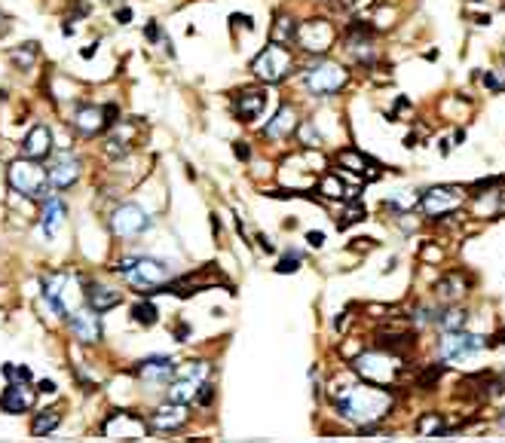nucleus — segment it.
I'll return each instance as SVG.
<instances>
[{"mask_svg": "<svg viewBox=\"0 0 505 443\" xmlns=\"http://www.w3.org/2000/svg\"><path fill=\"white\" fill-rule=\"evenodd\" d=\"M114 269L123 275L132 288H141L144 293H156V288H165L172 279L169 266L162 260H153V257H126Z\"/></svg>", "mask_w": 505, "mask_h": 443, "instance_id": "obj_3", "label": "nucleus"}, {"mask_svg": "<svg viewBox=\"0 0 505 443\" xmlns=\"http://www.w3.org/2000/svg\"><path fill=\"white\" fill-rule=\"evenodd\" d=\"M80 55H83V59H92V55H95V43L86 46V49H80Z\"/></svg>", "mask_w": 505, "mask_h": 443, "instance_id": "obj_52", "label": "nucleus"}, {"mask_svg": "<svg viewBox=\"0 0 505 443\" xmlns=\"http://www.w3.org/2000/svg\"><path fill=\"white\" fill-rule=\"evenodd\" d=\"M190 403H174V401H169L165 407H160L150 416V425L153 428H160V431H178L184 422L190 419Z\"/></svg>", "mask_w": 505, "mask_h": 443, "instance_id": "obj_21", "label": "nucleus"}, {"mask_svg": "<svg viewBox=\"0 0 505 443\" xmlns=\"http://www.w3.org/2000/svg\"><path fill=\"white\" fill-rule=\"evenodd\" d=\"M230 22H233V25H242V28H248V31H251V28H254L251 16H245V13H233V16H230Z\"/></svg>", "mask_w": 505, "mask_h": 443, "instance_id": "obj_43", "label": "nucleus"}, {"mask_svg": "<svg viewBox=\"0 0 505 443\" xmlns=\"http://www.w3.org/2000/svg\"><path fill=\"white\" fill-rule=\"evenodd\" d=\"M468 321V312L463 306H447V309H438V321L435 327L444 330V334H453V330H463Z\"/></svg>", "mask_w": 505, "mask_h": 443, "instance_id": "obj_25", "label": "nucleus"}, {"mask_svg": "<svg viewBox=\"0 0 505 443\" xmlns=\"http://www.w3.org/2000/svg\"><path fill=\"white\" fill-rule=\"evenodd\" d=\"M40 284H43V297L52 303V309L59 312L61 318H71L73 312L86 303V291H83L77 275H71V272H46Z\"/></svg>", "mask_w": 505, "mask_h": 443, "instance_id": "obj_2", "label": "nucleus"}, {"mask_svg": "<svg viewBox=\"0 0 505 443\" xmlns=\"http://www.w3.org/2000/svg\"><path fill=\"white\" fill-rule=\"evenodd\" d=\"M40 392L43 394H55V382L52 380H40Z\"/></svg>", "mask_w": 505, "mask_h": 443, "instance_id": "obj_49", "label": "nucleus"}, {"mask_svg": "<svg viewBox=\"0 0 505 443\" xmlns=\"http://www.w3.org/2000/svg\"><path fill=\"white\" fill-rule=\"evenodd\" d=\"M337 165L340 169H349L352 174H362L364 181H376L380 178V165H376L371 156H364V153H358V150H352V147H346V150H340L337 153Z\"/></svg>", "mask_w": 505, "mask_h": 443, "instance_id": "obj_17", "label": "nucleus"}, {"mask_svg": "<svg viewBox=\"0 0 505 443\" xmlns=\"http://www.w3.org/2000/svg\"><path fill=\"white\" fill-rule=\"evenodd\" d=\"M346 83H349V71L337 61H316L303 71V86H307V92L316 98L337 95Z\"/></svg>", "mask_w": 505, "mask_h": 443, "instance_id": "obj_6", "label": "nucleus"}, {"mask_svg": "<svg viewBox=\"0 0 505 443\" xmlns=\"http://www.w3.org/2000/svg\"><path fill=\"white\" fill-rule=\"evenodd\" d=\"M465 141V132H463V128H456V132H453V144H463Z\"/></svg>", "mask_w": 505, "mask_h": 443, "instance_id": "obj_53", "label": "nucleus"}, {"mask_svg": "<svg viewBox=\"0 0 505 443\" xmlns=\"http://www.w3.org/2000/svg\"><path fill=\"white\" fill-rule=\"evenodd\" d=\"M404 147H417V135H404Z\"/></svg>", "mask_w": 505, "mask_h": 443, "instance_id": "obj_54", "label": "nucleus"}, {"mask_svg": "<svg viewBox=\"0 0 505 443\" xmlns=\"http://www.w3.org/2000/svg\"><path fill=\"white\" fill-rule=\"evenodd\" d=\"M13 61L18 64V68L31 71L34 61H37V43H25L22 49H16V52H13Z\"/></svg>", "mask_w": 505, "mask_h": 443, "instance_id": "obj_37", "label": "nucleus"}, {"mask_svg": "<svg viewBox=\"0 0 505 443\" xmlns=\"http://www.w3.org/2000/svg\"><path fill=\"white\" fill-rule=\"evenodd\" d=\"M352 373H358L362 380L374 382V385H392L401 373V361L398 355H392L389 348H374V352H362L352 358Z\"/></svg>", "mask_w": 505, "mask_h": 443, "instance_id": "obj_5", "label": "nucleus"}, {"mask_svg": "<svg viewBox=\"0 0 505 443\" xmlns=\"http://www.w3.org/2000/svg\"><path fill=\"white\" fill-rule=\"evenodd\" d=\"M59 422H61V407L40 410V413L34 416V422H31V435H34V437H46V435H52V431L59 428Z\"/></svg>", "mask_w": 505, "mask_h": 443, "instance_id": "obj_26", "label": "nucleus"}, {"mask_svg": "<svg viewBox=\"0 0 505 443\" xmlns=\"http://www.w3.org/2000/svg\"><path fill=\"white\" fill-rule=\"evenodd\" d=\"M147 40H160V25H156V22H150V25H147Z\"/></svg>", "mask_w": 505, "mask_h": 443, "instance_id": "obj_48", "label": "nucleus"}, {"mask_svg": "<svg viewBox=\"0 0 505 443\" xmlns=\"http://www.w3.org/2000/svg\"><path fill=\"white\" fill-rule=\"evenodd\" d=\"M395 398L389 389H374V385H343L334 392V410L340 419L352 422V425H374L383 422L392 413Z\"/></svg>", "mask_w": 505, "mask_h": 443, "instance_id": "obj_1", "label": "nucleus"}, {"mask_svg": "<svg viewBox=\"0 0 505 443\" xmlns=\"http://www.w3.org/2000/svg\"><path fill=\"white\" fill-rule=\"evenodd\" d=\"M422 260H441L438 248H422Z\"/></svg>", "mask_w": 505, "mask_h": 443, "instance_id": "obj_47", "label": "nucleus"}, {"mask_svg": "<svg viewBox=\"0 0 505 443\" xmlns=\"http://www.w3.org/2000/svg\"><path fill=\"white\" fill-rule=\"evenodd\" d=\"M364 217H367V211H364L362 202L349 199V208L343 211V220H340V229H346V226H352V224H362Z\"/></svg>", "mask_w": 505, "mask_h": 443, "instance_id": "obj_35", "label": "nucleus"}, {"mask_svg": "<svg viewBox=\"0 0 505 443\" xmlns=\"http://www.w3.org/2000/svg\"><path fill=\"white\" fill-rule=\"evenodd\" d=\"M300 266H303V251H297V248H288L285 257L279 260V266H275V272H279V275H294Z\"/></svg>", "mask_w": 505, "mask_h": 443, "instance_id": "obj_32", "label": "nucleus"}, {"mask_svg": "<svg viewBox=\"0 0 505 443\" xmlns=\"http://www.w3.org/2000/svg\"><path fill=\"white\" fill-rule=\"evenodd\" d=\"M484 348H487V336L465 334V327H463V330H453V334H444L438 352H441V361L444 364H463L468 358H475L477 352H484Z\"/></svg>", "mask_w": 505, "mask_h": 443, "instance_id": "obj_9", "label": "nucleus"}, {"mask_svg": "<svg viewBox=\"0 0 505 443\" xmlns=\"http://www.w3.org/2000/svg\"><path fill=\"white\" fill-rule=\"evenodd\" d=\"M334 25L328 22V18H309V22L297 25V37H294V43L300 46L303 52L309 55H325L331 46H334Z\"/></svg>", "mask_w": 505, "mask_h": 443, "instance_id": "obj_10", "label": "nucleus"}, {"mask_svg": "<svg viewBox=\"0 0 505 443\" xmlns=\"http://www.w3.org/2000/svg\"><path fill=\"white\" fill-rule=\"evenodd\" d=\"M472 4H477V0H472Z\"/></svg>", "mask_w": 505, "mask_h": 443, "instance_id": "obj_57", "label": "nucleus"}, {"mask_svg": "<svg viewBox=\"0 0 505 443\" xmlns=\"http://www.w3.org/2000/svg\"><path fill=\"white\" fill-rule=\"evenodd\" d=\"M187 336H190V324H184L181 321V324L174 327V339H178V343H187Z\"/></svg>", "mask_w": 505, "mask_h": 443, "instance_id": "obj_44", "label": "nucleus"}, {"mask_svg": "<svg viewBox=\"0 0 505 443\" xmlns=\"http://www.w3.org/2000/svg\"><path fill=\"white\" fill-rule=\"evenodd\" d=\"M307 245L309 248H321V245H325V233H321V229H309V233H307Z\"/></svg>", "mask_w": 505, "mask_h": 443, "instance_id": "obj_42", "label": "nucleus"}, {"mask_svg": "<svg viewBox=\"0 0 505 443\" xmlns=\"http://www.w3.org/2000/svg\"><path fill=\"white\" fill-rule=\"evenodd\" d=\"M487 346H493V348L505 346V327H502V330H496V336H490V339H487Z\"/></svg>", "mask_w": 505, "mask_h": 443, "instance_id": "obj_45", "label": "nucleus"}, {"mask_svg": "<svg viewBox=\"0 0 505 443\" xmlns=\"http://www.w3.org/2000/svg\"><path fill=\"white\" fill-rule=\"evenodd\" d=\"M86 303H89V306L95 309V312H107V309L119 306V293L110 291V288H101V284H95V288L86 291Z\"/></svg>", "mask_w": 505, "mask_h": 443, "instance_id": "obj_27", "label": "nucleus"}, {"mask_svg": "<svg viewBox=\"0 0 505 443\" xmlns=\"http://www.w3.org/2000/svg\"><path fill=\"white\" fill-rule=\"evenodd\" d=\"M211 401H215V389H211V382L206 380L199 385V392H196V403L199 407H211Z\"/></svg>", "mask_w": 505, "mask_h": 443, "instance_id": "obj_40", "label": "nucleus"}, {"mask_svg": "<svg viewBox=\"0 0 505 443\" xmlns=\"http://www.w3.org/2000/svg\"><path fill=\"white\" fill-rule=\"evenodd\" d=\"M117 123V107L105 104V107H80L73 114V126L83 138H95L98 132H105L107 126Z\"/></svg>", "mask_w": 505, "mask_h": 443, "instance_id": "obj_12", "label": "nucleus"}, {"mask_svg": "<svg viewBox=\"0 0 505 443\" xmlns=\"http://www.w3.org/2000/svg\"><path fill=\"white\" fill-rule=\"evenodd\" d=\"M263 107H266V92L263 89H245L233 98V110L242 123H254V119L263 114Z\"/></svg>", "mask_w": 505, "mask_h": 443, "instance_id": "obj_19", "label": "nucleus"}, {"mask_svg": "<svg viewBox=\"0 0 505 443\" xmlns=\"http://www.w3.org/2000/svg\"><path fill=\"white\" fill-rule=\"evenodd\" d=\"M233 153H236L239 162H248V159H251V147H248L245 141H236V144H233Z\"/></svg>", "mask_w": 505, "mask_h": 443, "instance_id": "obj_41", "label": "nucleus"}, {"mask_svg": "<svg viewBox=\"0 0 505 443\" xmlns=\"http://www.w3.org/2000/svg\"><path fill=\"white\" fill-rule=\"evenodd\" d=\"M68 324H71V334L77 336L80 343L92 346V343H98V339H101V318H98V312L92 309V306H86V309L80 306L68 318Z\"/></svg>", "mask_w": 505, "mask_h": 443, "instance_id": "obj_14", "label": "nucleus"}, {"mask_svg": "<svg viewBox=\"0 0 505 443\" xmlns=\"http://www.w3.org/2000/svg\"><path fill=\"white\" fill-rule=\"evenodd\" d=\"M297 138H300V144H303V147H312V150H316V147H321V135H319V128L312 126L309 119L297 126Z\"/></svg>", "mask_w": 505, "mask_h": 443, "instance_id": "obj_36", "label": "nucleus"}, {"mask_svg": "<svg viewBox=\"0 0 505 443\" xmlns=\"http://www.w3.org/2000/svg\"><path fill=\"white\" fill-rule=\"evenodd\" d=\"M257 242H261V248H263L266 254H273V242H270V238H266V236H257Z\"/></svg>", "mask_w": 505, "mask_h": 443, "instance_id": "obj_50", "label": "nucleus"}, {"mask_svg": "<svg viewBox=\"0 0 505 443\" xmlns=\"http://www.w3.org/2000/svg\"><path fill=\"white\" fill-rule=\"evenodd\" d=\"M475 25H481V28H487V25H490V16H475Z\"/></svg>", "mask_w": 505, "mask_h": 443, "instance_id": "obj_51", "label": "nucleus"}, {"mask_svg": "<svg viewBox=\"0 0 505 443\" xmlns=\"http://www.w3.org/2000/svg\"><path fill=\"white\" fill-rule=\"evenodd\" d=\"M297 126H300V123H297V110H294L291 104H282L279 114H275L270 123L263 126V135L270 138V141H285L288 135L297 132Z\"/></svg>", "mask_w": 505, "mask_h": 443, "instance_id": "obj_20", "label": "nucleus"}, {"mask_svg": "<svg viewBox=\"0 0 505 443\" xmlns=\"http://www.w3.org/2000/svg\"><path fill=\"white\" fill-rule=\"evenodd\" d=\"M438 431H441V416L438 413H422L420 422H417V435L426 437V435H438Z\"/></svg>", "mask_w": 505, "mask_h": 443, "instance_id": "obj_38", "label": "nucleus"}, {"mask_svg": "<svg viewBox=\"0 0 505 443\" xmlns=\"http://www.w3.org/2000/svg\"><path fill=\"white\" fill-rule=\"evenodd\" d=\"M117 22H119V25H129V22H132V9H129V6L117 9Z\"/></svg>", "mask_w": 505, "mask_h": 443, "instance_id": "obj_46", "label": "nucleus"}, {"mask_svg": "<svg viewBox=\"0 0 505 443\" xmlns=\"http://www.w3.org/2000/svg\"><path fill=\"white\" fill-rule=\"evenodd\" d=\"M147 226H150V217H147L144 208H138L135 202H126V205H119L114 214H110V233L119 238H132L138 233H144Z\"/></svg>", "mask_w": 505, "mask_h": 443, "instance_id": "obj_11", "label": "nucleus"}, {"mask_svg": "<svg viewBox=\"0 0 505 443\" xmlns=\"http://www.w3.org/2000/svg\"><path fill=\"white\" fill-rule=\"evenodd\" d=\"M129 135H126V123H119V128H117V135H110V144H107V153L110 156H123V153H129Z\"/></svg>", "mask_w": 505, "mask_h": 443, "instance_id": "obj_34", "label": "nucleus"}, {"mask_svg": "<svg viewBox=\"0 0 505 443\" xmlns=\"http://www.w3.org/2000/svg\"><path fill=\"white\" fill-rule=\"evenodd\" d=\"M465 202V187H456V183H438V187H429L420 196V208L429 220H441Z\"/></svg>", "mask_w": 505, "mask_h": 443, "instance_id": "obj_8", "label": "nucleus"}, {"mask_svg": "<svg viewBox=\"0 0 505 443\" xmlns=\"http://www.w3.org/2000/svg\"><path fill=\"white\" fill-rule=\"evenodd\" d=\"M105 435L114 437V440H141L147 435V425H144V419L135 416V413L114 410L105 422Z\"/></svg>", "mask_w": 505, "mask_h": 443, "instance_id": "obj_13", "label": "nucleus"}, {"mask_svg": "<svg viewBox=\"0 0 505 443\" xmlns=\"http://www.w3.org/2000/svg\"><path fill=\"white\" fill-rule=\"evenodd\" d=\"M465 279H463V275H456V272H450L447 275V279H441L438 284H435V293H438V297L441 300H456L459 297V293H463V288H465Z\"/></svg>", "mask_w": 505, "mask_h": 443, "instance_id": "obj_30", "label": "nucleus"}, {"mask_svg": "<svg viewBox=\"0 0 505 443\" xmlns=\"http://www.w3.org/2000/svg\"><path fill=\"white\" fill-rule=\"evenodd\" d=\"M52 153V135L46 126H34L31 132L25 135L22 141V156H28V159H46V156Z\"/></svg>", "mask_w": 505, "mask_h": 443, "instance_id": "obj_22", "label": "nucleus"}, {"mask_svg": "<svg viewBox=\"0 0 505 443\" xmlns=\"http://www.w3.org/2000/svg\"><path fill=\"white\" fill-rule=\"evenodd\" d=\"M9 187H13L16 193H22V196L28 199H46L52 196V183H49V169H43L40 159H28V156H22V159L9 162Z\"/></svg>", "mask_w": 505, "mask_h": 443, "instance_id": "obj_4", "label": "nucleus"}, {"mask_svg": "<svg viewBox=\"0 0 505 443\" xmlns=\"http://www.w3.org/2000/svg\"><path fill=\"white\" fill-rule=\"evenodd\" d=\"M273 43H294V37H297V25H294V18L291 16H275V22H273Z\"/></svg>", "mask_w": 505, "mask_h": 443, "instance_id": "obj_29", "label": "nucleus"}, {"mask_svg": "<svg viewBox=\"0 0 505 443\" xmlns=\"http://www.w3.org/2000/svg\"><path fill=\"white\" fill-rule=\"evenodd\" d=\"M156 315H160V312H156V306H153L150 300L135 303V306H132V321H135V324L150 327V324H156Z\"/></svg>", "mask_w": 505, "mask_h": 443, "instance_id": "obj_31", "label": "nucleus"}, {"mask_svg": "<svg viewBox=\"0 0 505 443\" xmlns=\"http://www.w3.org/2000/svg\"><path fill=\"white\" fill-rule=\"evenodd\" d=\"M499 425H502V428H505V410H502V413H499Z\"/></svg>", "mask_w": 505, "mask_h": 443, "instance_id": "obj_56", "label": "nucleus"}, {"mask_svg": "<svg viewBox=\"0 0 505 443\" xmlns=\"http://www.w3.org/2000/svg\"><path fill=\"white\" fill-rule=\"evenodd\" d=\"M80 171H83V162L77 159V156H59L52 165H49V183H52V190H68L73 181L80 178Z\"/></svg>", "mask_w": 505, "mask_h": 443, "instance_id": "obj_18", "label": "nucleus"}, {"mask_svg": "<svg viewBox=\"0 0 505 443\" xmlns=\"http://www.w3.org/2000/svg\"><path fill=\"white\" fill-rule=\"evenodd\" d=\"M438 150H441V156H447V153H450V141H441Z\"/></svg>", "mask_w": 505, "mask_h": 443, "instance_id": "obj_55", "label": "nucleus"}, {"mask_svg": "<svg viewBox=\"0 0 505 443\" xmlns=\"http://www.w3.org/2000/svg\"><path fill=\"white\" fill-rule=\"evenodd\" d=\"M444 361L441 364H429V367H422V373H420V380H417V389H435L438 385V380H441V373H444Z\"/></svg>", "mask_w": 505, "mask_h": 443, "instance_id": "obj_33", "label": "nucleus"}, {"mask_svg": "<svg viewBox=\"0 0 505 443\" xmlns=\"http://www.w3.org/2000/svg\"><path fill=\"white\" fill-rule=\"evenodd\" d=\"M202 380H193V376H178L169 389V401L174 403H193L196 401V392H199Z\"/></svg>", "mask_w": 505, "mask_h": 443, "instance_id": "obj_24", "label": "nucleus"}, {"mask_svg": "<svg viewBox=\"0 0 505 443\" xmlns=\"http://www.w3.org/2000/svg\"><path fill=\"white\" fill-rule=\"evenodd\" d=\"M132 373L138 376V380H144V382H169L172 376L178 373V367H174L172 358L156 355V358H144V361H138L132 367Z\"/></svg>", "mask_w": 505, "mask_h": 443, "instance_id": "obj_15", "label": "nucleus"}, {"mask_svg": "<svg viewBox=\"0 0 505 443\" xmlns=\"http://www.w3.org/2000/svg\"><path fill=\"white\" fill-rule=\"evenodd\" d=\"M319 193H321L325 199H355V190H349L343 181L334 178V174H325V178H321Z\"/></svg>", "mask_w": 505, "mask_h": 443, "instance_id": "obj_28", "label": "nucleus"}, {"mask_svg": "<svg viewBox=\"0 0 505 443\" xmlns=\"http://www.w3.org/2000/svg\"><path fill=\"white\" fill-rule=\"evenodd\" d=\"M294 71V55L288 46L270 43L251 59V73L261 83H282Z\"/></svg>", "mask_w": 505, "mask_h": 443, "instance_id": "obj_7", "label": "nucleus"}, {"mask_svg": "<svg viewBox=\"0 0 505 443\" xmlns=\"http://www.w3.org/2000/svg\"><path fill=\"white\" fill-rule=\"evenodd\" d=\"M31 407H34V389H28V382H9L4 394H0V410L9 413V416L28 413Z\"/></svg>", "mask_w": 505, "mask_h": 443, "instance_id": "obj_16", "label": "nucleus"}, {"mask_svg": "<svg viewBox=\"0 0 505 443\" xmlns=\"http://www.w3.org/2000/svg\"><path fill=\"white\" fill-rule=\"evenodd\" d=\"M64 214H68L64 202L59 196H46V205H43V233L49 236V238L59 233V226L64 224Z\"/></svg>", "mask_w": 505, "mask_h": 443, "instance_id": "obj_23", "label": "nucleus"}, {"mask_svg": "<svg viewBox=\"0 0 505 443\" xmlns=\"http://www.w3.org/2000/svg\"><path fill=\"white\" fill-rule=\"evenodd\" d=\"M4 376L9 382H31V370L28 367H13V364H4Z\"/></svg>", "mask_w": 505, "mask_h": 443, "instance_id": "obj_39", "label": "nucleus"}]
</instances>
